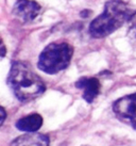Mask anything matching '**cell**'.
<instances>
[{
    "label": "cell",
    "instance_id": "6",
    "mask_svg": "<svg viewBox=\"0 0 136 146\" xmlns=\"http://www.w3.org/2000/svg\"><path fill=\"white\" fill-rule=\"evenodd\" d=\"M76 86L83 91V98L87 102H92L100 92V82L97 78L83 77L77 81Z\"/></svg>",
    "mask_w": 136,
    "mask_h": 146
},
{
    "label": "cell",
    "instance_id": "2",
    "mask_svg": "<svg viewBox=\"0 0 136 146\" xmlns=\"http://www.w3.org/2000/svg\"><path fill=\"white\" fill-rule=\"evenodd\" d=\"M132 15L131 9L122 0H110L105 3L104 12L92 21L90 35L96 38L108 36L130 21Z\"/></svg>",
    "mask_w": 136,
    "mask_h": 146
},
{
    "label": "cell",
    "instance_id": "5",
    "mask_svg": "<svg viewBox=\"0 0 136 146\" xmlns=\"http://www.w3.org/2000/svg\"><path fill=\"white\" fill-rule=\"evenodd\" d=\"M40 12V5L33 0H18L13 9L14 15L24 23L34 21Z\"/></svg>",
    "mask_w": 136,
    "mask_h": 146
},
{
    "label": "cell",
    "instance_id": "7",
    "mask_svg": "<svg viewBox=\"0 0 136 146\" xmlns=\"http://www.w3.org/2000/svg\"><path fill=\"white\" fill-rule=\"evenodd\" d=\"M10 146H49V138L42 133H30L15 139Z\"/></svg>",
    "mask_w": 136,
    "mask_h": 146
},
{
    "label": "cell",
    "instance_id": "4",
    "mask_svg": "<svg viewBox=\"0 0 136 146\" xmlns=\"http://www.w3.org/2000/svg\"><path fill=\"white\" fill-rule=\"evenodd\" d=\"M113 109L118 117L131 124L136 129V94L118 99Z\"/></svg>",
    "mask_w": 136,
    "mask_h": 146
},
{
    "label": "cell",
    "instance_id": "8",
    "mask_svg": "<svg viewBox=\"0 0 136 146\" xmlns=\"http://www.w3.org/2000/svg\"><path fill=\"white\" fill-rule=\"evenodd\" d=\"M43 125V117L40 114H30L28 116L20 118L16 123L17 129L26 132H35Z\"/></svg>",
    "mask_w": 136,
    "mask_h": 146
},
{
    "label": "cell",
    "instance_id": "3",
    "mask_svg": "<svg viewBox=\"0 0 136 146\" xmlns=\"http://www.w3.org/2000/svg\"><path fill=\"white\" fill-rule=\"evenodd\" d=\"M73 49L67 43H52L40 53L38 68L47 74H56L67 67L72 58Z\"/></svg>",
    "mask_w": 136,
    "mask_h": 146
},
{
    "label": "cell",
    "instance_id": "9",
    "mask_svg": "<svg viewBox=\"0 0 136 146\" xmlns=\"http://www.w3.org/2000/svg\"><path fill=\"white\" fill-rule=\"evenodd\" d=\"M129 35L133 41L136 42V13L133 14L129 21Z\"/></svg>",
    "mask_w": 136,
    "mask_h": 146
},
{
    "label": "cell",
    "instance_id": "1",
    "mask_svg": "<svg viewBox=\"0 0 136 146\" xmlns=\"http://www.w3.org/2000/svg\"><path fill=\"white\" fill-rule=\"evenodd\" d=\"M9 85L20 102H30L45 92L42 78L36 75L31 66L24 62H13L9 74Z\"/></svg>",
    "mask_w": 136,
    "mask_h": 146
}]
</instances>
